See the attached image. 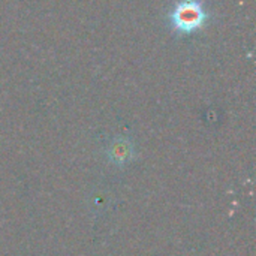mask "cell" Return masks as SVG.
<instances>
[{"instance_id": "6da1fadb", "label": "cell", "mask_w": 256, "mask_h": 256, "mask_svg": "<svg viewBox=\"0 0 256 256\" xmlns=\"http://www.w3.org/2000/svg\"><path fill=\"white\" fill-rule=\"evenodd\" d=\"M208 20L204 0H177L168 12L170 27L178 36H190L202 30Z\"/></svg>"}]
</instances>
